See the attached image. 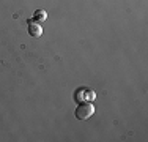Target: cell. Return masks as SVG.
Wrapping results in <instances>:
<instances>
[{
	"mask_svg": "<svg viewBox=\"0 0 148 142\" xmlns=\"http://www.w3.org/2000/svg\"><path fill=\"white\" fill-rule=\"evenodd\" d=\"M93 112H95V106L91 104V103H79V106L76 108L74 115L79 120H87L93 115Z\"/></svg>",
	"mask_w": 148,
	"mask_h": 142,
	"instance_id": "cell-1",
	"label": "cell"
},
{
	"mask_svg": "<svg viewBox=\"0 0 148 142\" xmlns=\"http://www.w3.org/2000/svg\"><path fill=\"white\" fill-rule=\"evenodd\" d=\"M74 99H76L77 103H90L95 99V92L91 90L88 87H80L76 90V93H74Z\"/></svg>",
	"mask_w": 148,
	"mask_h": 142,
	"instance_id": "cell-2",
	"label": "cell"
},
{
	"mask_svg": "<svg viewBox=\"0 0 148 142\" xmlns=\"http://www.w3.org/2000/svg\"><path fill=\"white\" fill-rule=\"evenodd\" d=\"M29 33L33 38H40L43 33V27L40 26V22H35V21H29Z\"/></svg>",
	"mask_w": 148,
	"mask_h": 142,
	"instance_id": "cell-3",
	"label": "cell"
},
{
	"mask_svg": "<svg viewBox=\"0 0 148 142\" xmlns=\"http://www.w3.org/2000/svg\"><path fill=\"white\" fill-rule=\"evenodd\" d=\"M46 17H47V14H46L44 10H36L33 14V21L35 22H43V21H46Z\"/></svg>",
	"mask_w": 148,
	"mask_h": 142,
	"instance_id": "cell-4",
	"label": "cell"
}]
</instances>
